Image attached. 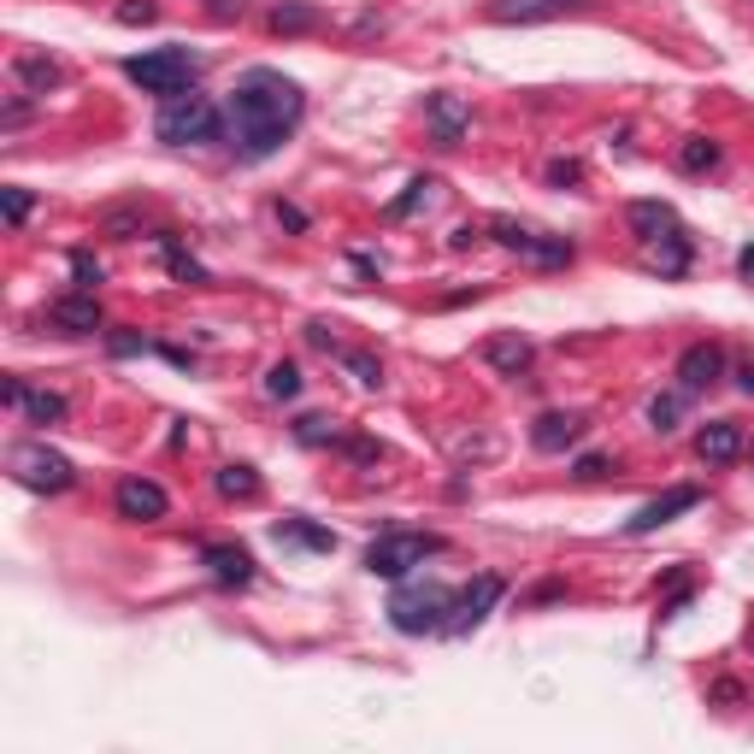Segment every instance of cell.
Masks as SVG:
<instances>
[{"label": "cell", "mask_w": 754, "mask_h": 754, "mask_svg": "<svg viewBox=\"0 0 754 754\" xmlns=\"http://www.w3.org/2000/svg\"><path fill=\"white\" fill-rule=\"evenodd\" d=\"M425 119H430V130H437L442 148H460L472 112H466V100H454V95H425Z\"/></svg>", "instance_id": "19"}, {"label": "cell", "mask_w": 754, "mask_h": 754, "mask_svg": "<svg viewBox=\"0 0 754 754\" xmlns=\"http://www.w3.org/2000/svg\"><path fill=\"white\" fill-rule=\"evenodd\" d=\"M0 207H7V224H24L31 207H36V195L31 188H0Z\"/></svg>", "instance_id": "34"}, {"label": "cell", "mask_w": 754, "mask_h": 754, "mask_svg": "<svg viewBox=\"0 0 754 754\" xmlns=\"http://www.w3.org/2000/svg\"><path fill=\"white\" fill-rule=\"evenodd\" d=\"M159 19V7H148V0H124L119 7V24H154Z\"/></svg>", "instance_id": "36"}, {"label": "cell", "mask_w": 754, "mask_h": 754, "mask_svg": "<svg viewBox=\"0 0 754 754\" xmlns=\"http://www.w3.org/2000/svg\"><path fill=\"white\" fill-rule=\"evenodd\" d=\"M589 0H489V19L496 24H548L566 12H584Z\"/></svg>", "instance_id": "13"}, {"label": "cell", "mask_w": 754, "mask_h": 754, "mask_svg": "<svg viewBox=\"0 0 754 754\" xmlns=\"http://www.w3.org/2000/svg\"><path fill=\"white\" fill-rule=\"evenodd\" d=\"M342 366L354 372V377H360V384H366V389H384V366H377L372 354H354V348H342Z\"/></svg>", "instance_id": "32"}, {"label": "cell", "mask_w": 754, "mask_h": 754, "mask_svg": "<svg viewBox=\"0 0 754 754\" xmlns=\"http://www.w3.org/2000/svg\"><path fill=\"white\" fill-rule=\"evenodd\" d=\"M442 548L448 543L437 531H384L366 548V572L372 577H396V584H401V577H413L418 566H425L430 555H442Z\"/></svg>", "instance_id": "5"}, {"label": "cell", "mask_w": 754, "mask_h": 754, "mask_svg": "<svg viewBox=\"0 0 754 754\" xmlns=\"http://www.w3.org/2000/svg\"><path fill=\"white\" fill-rule=\"evenodd\" d=\"M695 454H702L707 466H731V460L743 454V425H737V418H707V425L695 430Z\"/></svg>", "instance_id": "16"}, {"label": "cell", "mask_w": 754, "mask_h": 754, "mask_svg": "<svg viewBox=\"0 0 754 754\" xmlns=\"http://www.w3.org/2000/svg\"><path fill=\"white\" fill-rule=\"evenodd\" d=\"M154 136L166 148H200V142H219L224 136V112L212 107L207 95H171L159 100V119H154Z\"/></svg>", "instance_id": "2"}, {"label": "cell", "mask_w": 754, "mask_h": 754, "mask_svg": "<svg viewBox=\"0 0 754 754\" xmlns=\"http://www.w3.org/2000/svg\"><path fill=\"white\" fill-rule=\"evenodd\" d=\"M19 408L31 413V425H60V418H65V396H53V389H24Z\"/></svg>", "instance_id": "26"}, {"label": "cell", "mask_w": 754, "mask_h": 754, "mask_svg": "<svg viewBox=\"0 0 754 754\" xmlns=\"http://www.w3.org/2000/svg\"><path fill=\"white\" fill-rule=\"evenodd\" d=\"M212 489H219L224 501H254V496H259V472L248 466V460H236V466H219Z\"/></svg>", "instance_id": "23"}, {"label": "cell", "mask_w": 754, "mask_h": 754, "mask_svg": "<svg viewBox=\"0 0 754 754\" xmlns=\"http://www.w3.org/2000/svg\"><path fill=\"white\" fill-rule=\"evenodd\" d=\"M690 254H695V242H690L684 224L660 230V236L648 242V266H655L660 278H684V271H690Z\"/></svg>", "instance_id": "18"}, {"label": "cell", "mask_w": 754, "mask_h": 754, "mask_svg": "<svg viewBox=\"0 0 754 754\" xmlns=\"http://www.w3.org/2000/svg\"><path fill=\"white\" fill-rule=\"evenodd\" d=\"M7 472L19 477L24 489H41V496H60V489L77 484V466H71L60 448H48V442H19L7 454Z\"/></svg>", "instance_id": "6"}, {"label": "cell", "mask_w": 754, "mask_h": 754, "mask_svg": "<svg viewBox=\"0 0 754 754\" xmlns=\"http://www.w3.org/2000/svg\"><path fill=\"white\" fill-rule=\"evenodd\" d=\"M448 613H454V589L425 577V584H401L389 596V625L401 636H430V631H448Z\"/></svg>", "instance_id": "3"}, {"label": "cell", "mask_w": 754, "mask_h": 754, "mask_svg": "<svg viewBox=\"0 0 754 754\" xmlns=\"http://www.w3.org/2000/svg\"><path fill=\"white\" fill-rule=\"evenodd\" d=\"M107 348H112V354H119V360H124V354H148V348H154V342H142V337H130V330H112V337H107Z\"/></svg>", "instance_id": "37"}, {"label": "cell", "mask_w": 754, "mask_h": 754, "mask_svg": "<svg viewBox=\"0 0 754 754\" xmlns=\"http://www.w3.org/2000/svg\"><path fill=\"white\" fill-rule=\"evenodd\" d=\"M725 377V348L719 342H690L684 354H678V389L684 396H702V389H714Z\"/></svg>", "instance_id": "11"}, {"label": "cell", "mask_w": 754, "mask_h": 754, "mask_svg": "<svg viewBox=\"0 0 754 754\" xmlns=\"http://www.w3.org/2000/svg\"><path fill=\"white\" fill-rule=\"evenodd\" d=\"M295 437L307 442V448H337L342 442V430H337V418H325V413H307V418H295Z\"/></svg>", "instance_id": "27"}, {"label": "cell", "mask_w": 754, "mask_h": 754, "mask_svg": "<svg viewBox=\"0 0 754 754\" xmlns=\"http://www.w3.org/2000/svg\"><path fill=\"white\" fill-rule=\"evenodd\" d=\"M625 219H631V230H636L643 242H655L660 230H672V224H678V212H672V200H631Z\"/></svg>", "instance_id": "20"}, {"label": "cell", "mask_w": 754, "mask_h": 754, "mask_svg": "<svg viewBox=\"0 0 754 754\" xmlns=\"http://www.w3.org/2000/svg\"><path fill=\"white\" fill-rule=\"evenodd\" d=\"M489 230H496V242H501V248L525 254V259H536V266H572V254H577L566 236H536V230L513 224V219H496Z\"/></svg>", "instance_id": "8"}, {"label": "cell", "mask_w": 754, "mask_h": 754, "mask_svg": "<svg viewBox=\"0 0 754 754\" xmlns=\"http://www.w3.org/2000/svg\"><path fill=\"white\" fill-rule=\"evenodd\" d=\"M690 507H702V489H695V484H672L666 496H655L648 507H636V513L625 519V536H648V531L672 525L678 513H690Z\"/></svg>", "instance_id": "9"}, {"label": "cell", "mask_w": 754, "mask_h": 754, "mask_svg": "<svg viewBox=\"0 0 754 754\" xmlns=\"http://www.w3.org/2000/svg\"><path fill=\"white\" fill-rule=\"evenodd\" d=\"M278 543H301V548H313V555H330V548H337V536H330L325 525H307V519H283Z\"/></svg>", "instance_id": "24"}, {"label": "cell", "mask_w": 754, "mask_h": 754, "mask_svg": "<svg viewBox=\"0 0 754 754\" xmlns=\"http://www.w3.org/2000/svg\"><path fill=\"white\" fill-rule=\"evenodd\" d=\"M737 271H743V278L754 283V248H743V254H737Z\"/></svg>", "instance_id": "43"}, {"label": "cell", "mask_w": 754, "mask_h": 754, "mask_svg": "<svg viewBox=\"0 0 754 754\" xmlns=\"http://www.w3.org/2000/svg\"><path fill=\"white\" fill-rule=\"evenodd\" d=\"M543 178L555 183V188H572V183H584V166H577V159H548Z\"/></svg>", "instance_id": "35"}, {"label": "cell", "mask_w": 754, "mask_h": 754, "mask_svg": "<svg viewBox=\"0 0 754 754\" xmlns=\"http://www.w3.org/2000/svg\"><path fill=\"white\" fill-rule=\"evenodd\" d=\"M71 278H77V289H89V295H95V283L107 278V271H100V259L89 248H77V254H71Z\"/></svg>", "instance_id": "33"}, {"label": "cell", "mask_w": 754, "mask_h": 754, "mask_svg": "<svg viewBox=\"0 0 754 754\" xmlns=\"http://www.w3.org/2000/svg\"><path fill=\"white\" fill-rule=\"evenodd\" d=\"M266 396H271V401H295V396H301V366L278 360V366L266 372Z\"/></svg>", "instance_id": "29"}, {"label": "cell", "mask_w": 754, "mask_h": 754, "mask_svg": "<svg viewBox=\"0 0 754 754\" xmlns=\"http://www.w3.org/2000/svg\"><path fill=\"white\" fill-rule=\"evenodd\" d=\"M572 472L584 477V484H596V477L607 472V460H601V454H577V460H572Z\"/></svg>", "instance_id": "38"}, {"label": "cell", "mask_w": 754, "mask_h": 754, "mask_svg": "<svg viewBox=\"0 0 754 754\" xmlns=\"http://www.w3.org/2000/svg\"><path fill=\"white\" fill-rule=\"evenodd\" d=\"M301 112H307V95H301L295 77L271 65H248L230 89V107H224V130H230V148L242 159H271L295 136Z\"/></svg>", "instance_id": "1"}, {"label": "cell", "mask_w": 754, "mask_h": 754, "mask_svg": "<svg viewBox=\"0 0 754 754\" xmlns=\"http://www.w3.org/2000/svg\"><path fill=\"white\" fill-rule=\"evenodd\" d=\"M737 389H743V396H754V360H749L743 372H737Z\"/></svg>", "instance_id": "42"}, {"label": "cell", "mask_w": 754, "mask_h": 754, "mask_svg": "<svg viewBox=\"0 0 754 754\" xmlns=\"http://www.w3.org/2000/svg\"><path fill=\"white\" fill-rule=\"evenodd\" d=\"M159 254H166V266H171V278H178V283H195V289H200V283H212V271L200 266V259L188 254L178 236H159Z\"/></svg>", "instance_id": "22"}, {"label": "cell", "mask_w": 754, "mask_h": 754, "mask_svg": "<svg viewBox=\"0 0 754 754\" xmlns=\"http://www.w3.org/2000/svg\"><path fill=\"white\" fill-rule=\"evenodd\" d=\"M584 430H589L584 413H560V408H555V413H543V418L531 425V448H536V454H566V448L584 437Z\"/></svg>", "instance_id": "14"}, {"label": "cell", "mask_w": 754, "mask_h": 754, "mask_svg": "<svg viewBox=\"0 0 754 754\" xmlns=\"http://www.w3.org/2000/svg\"><path fill=\"white\" fill-rule=\"evenodd\" d=\"M531 360H536V342H531V337H519V330H496V337L484 342V366H489V372H501V377L531 372Z\"/></svg>", "instance_id": "17"}, {"label": "cell", "mask_w": 754, "mask_h": 754, "mask_svg": "<svg viewBox=\"0 0 754 754\" xmlns=\"http://www.w3.org/2000/svg\"><path fill=\"white\" fill-rule=\"evenodd\" d=\"M12 71H19V83L31 95H48V89H60V83H65V65L60 60H41V53H19V65H12Z\"/></svg>", "instance_id": "21"}, {"label": "cell", "mask_w": 754, "mask_h": 754, "mask_svg": "<svg viewBox=\"0 0 754 754\" xmlns=\"http://www.w3.org/2000/svg\"><path fill=\"white\" fill-rule=\"evenodd\" d=\"M430 200H437V178H413V183H408V195H396V200L384 207V219L396 224V219H408V212L430 207Z\"/></svg>", "instance_id": "25"}, {"label": "cell", "mask_w": 754, "mask_h": 754, "mask_svg": "<svg viewBox=\"0 0 754 754\" xmlns=\"http://www.w3.org/2000/svg\"><path fill=\"white\" fill-rule=\"evenodd\" d=\"M48 325L65 330V337H95L100 330V301L89 295V289H77V295H60L48 307Z\"/></svg>", "instance_id": "15"}, {"label": "cell", "mask_w": 754, "mask_h": 754, "mask_svg": "<svg viewBox=\"0 0 754 754\" xmlns=\"http://www.w3.org/2000/svg\"><path fill=\"white\" fill-rule=\"evenodd\" d=\"M678 413H684V396H655V401H648V425H655L660 437H666V430H678Z\"/></svg>", "instance_id": "31"}, {"label": "cell", "mask_w": 754, "mask_h": 754, "mask_svg": "<svg viewBox=\"0 0 754 754\" xmlns=\"http://www.w3.org/2000/svg\"><path fill=\"white\" fill-rule=\"evenodd\" d=\"M278 224H283V230H307V212L289 207V200H278Z\"/></svg>", "instance_id": "39"}, {"label": "cell", "mask_w": 754, "mask_h": 754, "mask_svg": "<svg viewBox=\"0 0 754 754\" xmlns=\"http://www.w3.org/2000/svg\"><path fill=\"white\" fill-rule=\"evenodd\" d=\"M107 230H112V236H130V230H136V219H130V212H107Z\"/></svg>", "instance_id": "40"}, {"label": "cell", "mask_w": 754, "mask_h": 754, "mask_svg": "<svg viewBox=\"0 0 754 754\" xmlns=\"http://www.w3.org/2000/svg\"><path fill=\"white\" fill-rule=\"evenodd\" d=\"M749 648H754V631H749Z\"/></svg>", "instance_id": "44"}, {"label": "cell", "mask_w": 754, "mask_h": 754, "mask_svg": "<svg viewBox=\"0 0 754 754\" xmlns=\"http://www.w3.org/2000/svg\"><path fill=\"white\" fill-rule=\"evenodd\" d=\"M124 77L130 83H142L148 95L159 100H171V95H188L195 89V77H200V60L188 48H154V53H130L124 60Z\"/></svg>", "instance_id": "4"}, {"label": "cell", "mask_w": 754, "mask_h": 754, "mask_svg": "<svg viewBox=\"0 0 754 754\" xmlns=\"http://www.w3.org/2000/svg\"><path fill=\"white\" fill-rule=\"evenodd\" d=\"M678 166H684V171H714V166H719V142L690 136L684 148H678Z\"/></svg>", "instance_id": "28"}, {"label": "cell", "mask_w": 754, "mask_h": 754, "mask_svg": "<svg viewBox=\"0 0 754 754\" xmlns=\"http://www.w3.org/2000/svg\"><path fill=\"white\" fill-rule=\"evenodd\" d=\"M472 242H477V230H472V224H460L454 236H448V248H472Z\"/></svg>", "instance_id": "41"}, {"label": "cell", "mask_w": 754, "mask_h": 754, "mask_svg": "<svg viewBox=\"0 0 754 754\" xmlns=\"http://www.w3.org/2000/svg\"><path fill=\"white\" fill-rule=\"evenodd\" d=\"M313 24H318L313 7H271V31L278 36H301V31H313Z\"/></svg>", "instance_id": "30"}, {"label": "cell", "mask_w": 754, "mask_h": 754, "mask_svg": "<svg viewBox=\"0 0 754 754\" xmlns=\"http://www.w3.org/2000/svg\"><path fill=\"white\" fill-rule=\"evenodd\" d=\"M112 507H119V519H136V525H154V519H166V489L154 484V477H119V489H112Z\"/></svg>", "instance_id": "10"}, {"label": "cell", "mask_w": 754, "mask_h": 754, "mask_svg": "<svg viewBox=\"0 0 754 754\" xmlns=\"http://www.w3.org/2000/svg\"><path fill=\"white\" fill-rule=\"evenodd\" d=\"M501 596H507V577L477 572L466 589H454V613H448V631H442V636H466V631H477L489 613H496Z\"/></svg>", "instance_id": "7"}, {"label": "cell", "mask_w": 754, "mask_h": 754, "mask_svg": "<svg viewBox=\"0 0 754 754\" xmlns=\"http://www.w3.org/2000/svg\"><path fill=\"white\" fill-rule=\"evenodd\" d=\"M200 566H207L224 589H248L254 584V555L242 543H207L200 548Z\"/></svg>", "instance_id": "12"}]
</instances>
